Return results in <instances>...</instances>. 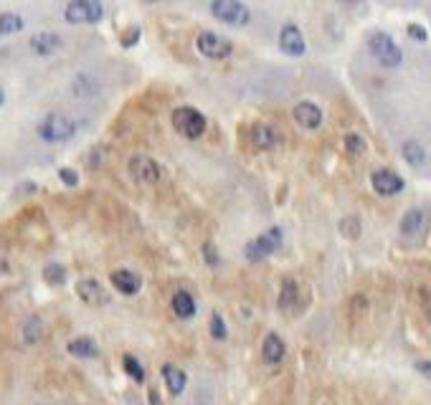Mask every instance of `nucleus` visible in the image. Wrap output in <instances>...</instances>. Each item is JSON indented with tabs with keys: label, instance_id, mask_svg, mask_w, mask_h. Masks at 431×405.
Here are the masks:
<instances>
[{
	"label": "nucleus",
	"instance_id": "nucleus-1",
	"mask_svg": "<svg viewBox=\"0 0 431 405\" xmlns=\"http://www.w3.org/2000/svg\"><path fill=\"white\" fill-rule=\"evenodd\" d=\"M173 127H175V132L180 134V137H185V140H198V137H203V132H206L208 122L198 109L178 107L173 112Z\"/></svg>",
	"mask_w": 431,
	"mask_h": 405
},
{
	"label": "nucleus",
	"instance_id": "nucleus-2",
	"mask_svg": "<svg viewBox=\"0 0 431 405\" xmlns=\"http://www.w3.org/2000/svg\"><path fill=\"white\" fill-rule=\"evenodd\" d=\"M76 134V122L67 114H49L38 124V137L43 142H67Z\"/></svg>",
	"mask_w": 431,
	"mask_h": 405
},
{
	"label": "nucleus",
	"instance_id": "nucleus-3",
	"mask_svg": "<svg viewBox=\"0 0 431 405\" xmlns=\"http://www.w3.org/2000/svg\"><path fill=\"white\" fill-rule=\"evenodd\" d=\"M368 49L378 58V64L386 69H396L404 61V51L398 49V43L388 34H373L368 38Z\"/></svg>",
	"mask_w": 431,
	"mask_h": 405
},
{
	"label": "nucleus",
	"instance_id": "nucleus-4",
	"mask_svg": "<svg viewBox=\"0 0 431 405\" xmlns=\"http://www.w3.org/2000/svg\"><path fill=\"white\" fill-rule=\"evenodd\" d=\"M279 246H282V231H279V228H269V231L261 233L259 238H254V241L246 243V248H244V256H246V261L257 264V261H264L266 256H272Z\"/></svg>",
	"mask_w": 431,
	"mask_h": 405
},
{
	"label": "nucleus",
	"instance_id": "nucleus-5",
	"mask_svg": "<svg viewBox=\"0 0 431 405\" xmlns=\"http://www.w3.org/2000/svg\"><path fill=\"white\" fill-rule=\"evenodd\" d=\"M211 13L226 25H246L251 21L249 5L241 0H216L211 3Z\"/></svg>",
	"mask_w": 431,
	"mask_h": 405
},
{
	"label": "nucleus",
	"instance_id": "nucleus-6",
	"mask_svg": "<svg viewBox=\"0 0 431 405\" xmlns=\"http://www.w3.org/2000/svg\"><path fill=\"white\" fill-rule=\"evenodd\" d=\"M104 16V5L100 0H74L64 8V18L69 23H97Z\"/></svg>",
	"mask_w": 431,
	"mask_h": 405
},
{
	"label": "nucleus",
	"instance_id": "nucleus-7",
	"mask_svg": "<svg viewBox=\"0 0 431 405\" xmlns=\"http://www.w3.org/2000/svg\"><path fill=\"white\" fill-rule=\"evenodd\" d=\"M196 46H198L200 56L211 58V61H224V58H229L233 53V43L229 38H224V36L211 34V31L200 34Z\"/></svg>",
	"mask_w": 431,
	"mask_h": 405
},
{
	"label": "nucleus",
	"instance_id": "nucleus-8",
	"mask_svg": "<svg viewBox=\"0 0 431 405\" xmlns=\"http://www.w3.org/2000/svg\"><path fill=\"white\" fill-rule=\"evenodd\" d=\"M371 185H373V191L383 198H391V195H398V193L404 191V177L388 167H381V170H375L371 175Z\"/></svg>",
	"mask_w": 431,
	"mask_h": 405
},
{
	"label": "nucleus",
	"instance_id": "nucleus-9",
	"mask_svg": "<svg viewBox=\"0 0 431 405\" xmlns=\"http://www.w3.org/2000/svg\"><path fill=\"white\" fill-rule=\"evenodd\" d=\"M127 167H130V175L142 185H152L160 180V165L148 155H135Z\"/></svg>",
	"mask_w": 431,
	"mask_h": 405
},
{
	"label": "nucleus",
	"instance_id": "nucleus-10",
	"mask_svg": "<svg viewBox=\"0 0 431 405\" xmlns=\"http://www.w3.org/2000/svg\"><path fill=\"white\" fill-rule=\"evenodd\" d=\"M76 294L82 302H86L89 306H107L109 304V291L102 286L97 279H82L76 282Z\"/></svg>",
	"mask_w": 431,
	"mask_h": 405
},
{
	"label": "nucleus",
	"instance_id": "nucleus-11",
	"mask_svg": "<svg viewBox=\"0 0 431 405\" xmlns=\"http://www.w3.org/2000/svg\"><path fill=\"white\" fill-rule=\"evenodd\" d=\"M279 49H282L287 56H302V53L307 51L302 31H299L294 23H287L282 31H279Z\"/></svg>",
	"mask_w": 431,
	"mask_h": 405
},
{
	"label": "nucleus",
	"instance_id": "nucleus-12",
	"mask_svg": "<svg viewBox=\"0 0 431 405\" xmlns=\"http://www.w3.org/2000/svg\"><path fill=\"white\" fill-rule=\"evenodd\" d=\"M426 213H423L421 208H411L404 213L401 218V236H406V238H421L423 233H426Z\"/></svg>",
	"mask_w": 431,
	"mask_h": 405
},
{
	"label": "nucleus",
	"instance_id": "nucleus-13",
	"mask_svg": "<svg viewBox=\"0 0 431 405\" xmlns=\"http://www.w3.org/2000/svg\"><path fill=\"white\" fill-rule=\"evenodd\" d=\"M292 116L305 130H317L323 124V109L317 107V104H312V101H299L297 107L292 109Z\"/></svg>",
	"mask_w": 431,
	"mask_h": 405
},
{
	"label": "nucleus",
	"instance_id": "nucleus-14",
	"mask_svg": "<svg viewBox=\"0 0 431 405\" xmlns=\"http://www.w3.org/2000/svg\"><path fill=\"white\" fill-rule=\"evenodd\" d=\"M109 282H112V286H115L119 294H125V297H132V294H137L142 286L140 276L132 271H127V269H117V271L109 273Z\"/></svg>",
	"mask_w": 431,
	"mask_h": 405
},
{
	"label": "nucleus",
	"instance_id": "nucleus-15",
	"mask_svg": "<svg viewBox=\"0 0 431 405\" xmlns=\"http://www.w3.org/2000/svg\"><path fill=\"white\" fill-rule=\"evenodd\" d=\"M284 355H287V345H284V339L279 337V334L269 332V334L264 337V342H261V357H264V363L279 365L284 360Z\"/></svg>",
	"mask_w": 431,
	"mask_h": 405
},
{
	"label": "nucleus",
	"instance_id": "nucleus-16",
	"mask_svg": "<svg viewBox=\"0 0 431 405\" xmlns=\"http://www.w3.org/2000/svg\"><path fill=\"white\" fill-rule=\"evenodd\" d=\"M249 140L257 149H274L277 147V132H274V127H269V124H264V122L251 124Z\"/></svg>",
	"mask_w": 431,
	"mask_h": 405
},
{
	"label": "nucleus",
	"instance_id": "nucleus-17",
	"mask_svg": "<svg viewBox=\"0 0 431 405\" xmlns=\"http://www.w3.org/2000/svg\"><path fill=\"white\" fill-rule=\"evenodd\" d=\"M170 306H173L175 317H180V319H191L196 315V299H193L191 291L185 289H178L170 299Z\"/></svg>",
	"mask_w": 431,
	"mask_h": 405
},
{
	"label": "nucleus",
	"instance_id": "nucleus-18",
	"mask_svg": "<svg viewBox=\"0 0 431 405\" xmlns=\"http://www.w3.org/2000/svg\"><path fill=\"white\" fill-rule=\"evenodd\" d=\"M61 49V38L56 34H36L31 38V51L36 56H51Z\"/></svg>",
	"mask_w": 431,
	"mask_h": 405
},
{
	"label": "nucleus",
	"instance_id": "nucleus-19",
	"mask_svg": "<svg viewBox=\"0 0 431 405\" xmlns=\"http://www.w3.org/2000/svg\"><path fill=\"white\" fill-rule=\"evenodd\" d=\"M163 380H165L170 395H180L183 390H185V385H188L185 372L180 367H175V365H163Z\"/></svg>",
	"mask_w": 431,
	"mask_h": 405
},
{
	"label": "nucleus",
	"instance_id": "nucleus-20",
	"mask_svg": "<svg viewBox=\"0 0 431 405\" xmlns=\"http://www.w3.org/2000/svg\"><path fill=\"white\" fill-rule=\"evenodd\" d=\"M67 349H69V355L84 357V360H89V357H97V355H100V349H97V342H94L91 337H74L67 345Z\"/></svg>",
	"mask_w": 431,
	"mask_h": 405
},
{
	"label": "nucleus",
	"instance_id": "nucleus-21",
	"mask_svg": "<svg viewBox=\"0 0 431 405\" xmlns=\"http://www.w3.org/2000/svg\"><path fill=\"white\" fill-rule=\"evenodd\" d=\"M401 155L411 167H423L426 165V149L419 145L416 140H406L401 145Z\"/></svg>",
	"mask_w": 431,
	"mask_h": 405
},
{
	"label": "nucleus",
	"instance_id": "nucleus-22",
	"mask_svg": "<svg viewBox=\"0 0 431 405\" xmlns=\"http://www.w3.org/2000/svg\"><path fill=\"white\" fill-rule=\"evenodd\" d=\"M297 297H299L297 282H294V279H284L282 291H279V306H282V309H292V306H297Z\"/></svg>",
	"mask_w": 431,
	"mask_h": 405
},
{
	"label": "nucleus",
	"instance_id": "nucleus-23",
	"mask_svg": "<svg viewBox=\"0 0 431 405\" xmlns=\"http://www.w3.org/2000/svg\"><path fill=\"white\" fill-rule=\"evenodd\" d=\"M23 31V18L18 13H0V38Z\"/></svg>",
	"mask_w": 431,
	"mask_h": 405
},
{
	"label": "nucleus",
	"instance_id": "nucleus-24",
	"mask_svg": "<svg viewBox=\"0 0 431 405\" xmlns=\"http://www.w3.org/2000/svg\"><path fill=\"white\" fill-rule=\"evenodd\" d=\"M122 367H125V372L130 375V378H132L135 382L145 380V367H142V363L137 360V357L125 355V357H122Z\"/></svg>",
	"mask_w": 431,
	"mask_h": 405
},
{
	"label": "nucleus",
	"instance_id": "nucleus-25",
	"mask_svg": "<svg viewBox=\"0 0 431 405\" xmlns=\"http://www.w3.org/2000/svg\"><path fill=\"white\" fill-rule=\"evenodd\" d=\"M43 279H46V282L49 284H64L67 282V269H64V266L61 264H56V261H54V264H46L43 266Z\"/></svg>",
	"mask_w": 431,
	"mask_h": 405
},
{
	"label": "nucleus",
	"instance_id": "nucleus-26",
	"mask_svg": "<svg viewBox=\"0 0 431 405\" xmlns=\"http://www.w3.org/2000/svg\"><path fill=\"white\" fill-rule=\"evenodd\" d=\"M345 152H348L350 158L363 155V152H365V140L360 137V134H356V132L345 134Z\"/></svg>",
	"mask_w": 431,
	"mask_h": 405
},
{
	"label": "nucleus",
	"instance_id": "nucleus-27",
	"mask_svg": "<svg viewBox=\"0 0 431 405\" xmlns=\"http://www.w3.org/2000/svg\"><path fill=\"white\" fill-rule=\"evenodd\" d=\"M41 332L43 330H41V319H38V317H31V319L23 324V339L25 342H31V345L41 339Z\"/></svg>",
	"mask_w": 431,
	"mask_h": 405
},
{
	"label": "nucleus",
	"instance_id": "nucleus-28",
	"mask_svg": "<svg viewBox=\"0 0 431 405\" xmlns=\"http://www.w3.org/2000/svg\"><path fill=\"white\" fill-rule=\"evenodd\" d=\"M211 337L218 339V342H224V339L229 337V330H226V322L221 315L211 317Z\"/></svg>",
	"mask_w": 431,
	"mask_h": 405
},
{
	"label": "nucleus",
	"instance_id": "nucleus-29",
	"mask_svg": "<svg viewBox=\"0 0 431 405\" xmlns=\"http://www.w3.org/2000/svg\"><path fill=\"white\" fill-rule=\"evenodd\" d=\"M97 89V84H91L89 76H76V82H74V91L79 94V97H89L91 91Z\"/></svg>",
	"mask_w": 431,
	"mask_h": 405
},
{
	"label": "nucleus",
	"instance_id": "nucleus-30",
	"mask_svg": "<svg viewBox=\"0 0 431 405\" xmlns=\"http://www.w3.org/2000/svg\"><path fill=\"white\" fill-rule=\"evenodd\" d=\"M342 236H348V238H358L360 236V223H358V218H345L340 225Z\"/></svg>",
	"mask_w": 431,
	"mask_h": 405
},
{
	"label": "nucleus",
	"instance_id": "nucleus-31",
	"mask_svg": "<svg viewBox=\"0 0 431 405\" xmlns=\"http://www.w3.org/2000/svg\"><path fill=\"white\" fill-rule=\"evenodd\" d=\"M406 34L414 38V41H419V43H423L426 38H429V34H426V28L423 25H419V23H408L406 25Z\"/></svg>",
	"mask_w": 431,
	"mask_h": 405
},
{
	"label": "nucleus",
	"instance_id": "nucleus-32",
	"mask_svg": "<svg viewBox=\"0 0 431 405\" xmlns=\"http://www.w3.org/2000/svg\"><path fill=\"white\" fill-rule=\"evenodd\" d=\"M58 177H61V182L69 185V188L79 182V175H76V170H71V167H61V170H58Z\"/></svg>",
	"mask_w": 431,
	"mask_h": 405
},
{
	"label": "nucleus",
	"instance_id": "nucleus-33",
	"mask_svg": "<svg viewBox=\"0 0 431 405\" xmlns=\"http://www.w3.org/2000/svg\"><path fill=\"white\" fill-rule=\"evenodd\" d=\"M203 254H206V258H208V266L218 264V254H213V246H211V243H206V246H203Z\"/></svg>",
	"mask_w": 431,
	"mask_h": 405
},
{
	"label": "nucleus",
	"instance_id": "nucleus-34",
	"mask_svg": "<svg viewBox=\"0 0 431 405\" xmlns=\"http://www.w3.org/2000/svg\"><path fill=\"white\" fill-rule=\"evenodd\" d=\"M416 370L421 372V375H426V378H431V360H421V363H416Z\"/></svg>",
	"mask_w": 431,
	"mask_h": 405
},
{
	"label": "nucleus",
	"instance_id": "nucleus-35",
	"mask_svg": "<svg viewBox=\"0 0 431 405\" xmlns=\"http://www.w3.org/2000/svg\"><path fill=\"white\" fill-rule=\"evenodd\" d=\"M150 405H160L158 390H150Z\"/></svg>",
	"mask_w": 431,
	"mask_h": 405
},
{
	"label": "nucleus",
	"instance_id": "nucleus-36",
	"mask_svg": "<svg viewBox=\"0 0 431 405\" xmlns=\"http://www.w3.org/2000/svg\"><path fill=\"white\" fill-rule=\"evenodd\" d=\"M3 101H5V91H3V86H0V107H3Z\"/></svg>",
	"mask_w": 431,
	"mask_h": 405
}]
</instances>
